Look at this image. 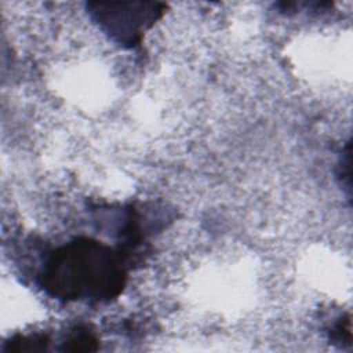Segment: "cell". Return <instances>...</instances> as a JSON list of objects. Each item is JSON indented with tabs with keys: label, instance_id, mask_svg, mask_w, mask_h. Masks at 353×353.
<instances>
[{
	"label": "cell",
	"instance_id": "1",
	"mask_svg": "<svg viewBox=\"0 0 353 353\" xmlns=\"http://www.w3.org/2000/svg\"><path fill=\"white\" fill-rule=\"evenodd\" d=\"M125 283L121 259L109 247L76 239L52 251L40 274L48 295L62 301H109Z\"/></svg>",
	"mask_w": 353,
	"mask_h": 353
},
{
	"label": "cell",
	"instance_id": "2",
	"mask_svg": "<svg viewBox=\"0 0 353 353\" xmlns=\"http://www.w3.org/2000/svg\"><path fill=\"white\" fill-rule=\"evenodd\" d=\"M94 18L119 43L132 46L139 41L141 32L149 28L160 15V4H94Z\"/></svg>",
	"mask_w": 353,
	"mask_h": 353
}]
</instances>
